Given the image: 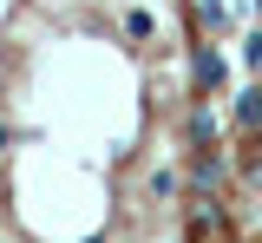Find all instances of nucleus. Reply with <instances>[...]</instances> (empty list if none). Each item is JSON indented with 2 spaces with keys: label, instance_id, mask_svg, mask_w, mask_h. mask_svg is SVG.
I'll use <instances>...</instances> for the list:
<instances>
[{
  "label": "nucleus",
  "instance_id": "f257e3e1",
  "mask_svg": "<svg viewBox=\"0 0 262 243\" xmlns=\"http://www.w3.org/2000/svg\"><path fill=\"white\" fill-rule=\"evenodd\" d=\"M223 79H229L223 53L216 46H196V92H223Z\"/></svg>",
  "mask_w": 262,
  "mask_h": 243
},
{
  "label": "nucleus",
  "instance_id": "f03ea898",
  "mask_svg": "<svg viewBox=\"0 0 262 243\" xmlns=\"http://www.w3.org/2000/svg\"><path fill=\"white\" fill-rule=\"evenodd\" d=\"M190 184L196 191H216V184H223V151H216V145H203L190 158Z\"/></svg>",
  "mask_w": 262,
  "mask_h": 243
},
{
  "label": "nucleus",
  "instance_id": "7ed1b4c3",
  "mask_svg": "<svg viewBox=\"0 0 262 243\" xmlns=\"http://www.w3.org/2000/svg\"><path fill=\"white\" fill-rule=\"evenodd\" d=\"M236 132H249V138L262 132V86H249V92L236 99Z\"/></svg>",
  "mask_w": 262,
  "mask_h": 243
},
{
  "label": "nucleus",
  "instance_id": "20e7f679",
  "mask_svg": "<svg viewBox=\"0 0 262 243\" xmlns=\"http://www.w3.org/2000/svg\"><path fill=\"white\" fill-rule=\"evenodd\" d=\"M190 145H196V151L216 145V118H210V105H196V112H190Z\"/></svg>",
  "mask_w": 262,
  "mask_h": 243
},
{
  "label": "nucleus",
  "instance_id": "39448f33",
  "mask_svg": "<svg viewBox=\"0 0 262 243\" xmlns=\"http://www.w3.org/2000/svg\"><path fill=\"white\" fill-rule=\"evenodd\" d=\"M216 217H223L216 197H196V204H190V230H216Z\"/></svg>",
  "mask_w": 262,
  "mask_h": 243
},
{
  "label": "nucleus",
  "instance_id": "423d86ee",
  "mask_svg": "<svg viewBox=\"0 0 262 243\" xmlns=\"http://www.w3.org/2000/svg\"><path fill=\"white\" fill-rule=\"evenodd\" d=\"M125 33H131V39H151V33H158V20H151L144 7H131V13H125Z\"/></svg>",
  "mask_w": 262,
  "mask_h": 243
},
{
  "label": "nucleus",
  "instance_id": "0eeeda50",
  "mask_svg": "<svg viewBox=\"0 0 262 243\" xmlns=\"http://www.w3.org/2000/svg\"><path fill=\"white\" fill-rule=\"evenodd\" d=\"M196 20H203V27H210V33H216V27H223L229 13H223V0H196Z\"/></svg>",
  "mask_w": 262,
  "mask_h": 243
},
{
  "label": "nucleus",
  "instance_id": "6e6552de",
  "mask_svg": "<svg viewBox=\"0 0 262 243\" xmlns=\"http://www.w3.org/2000/svg\"><path fill=\"white\" fill-rule=\"evenodd\" d=\"M243 59H249V66L262 72V27H256V33H249V46H243Z\"/></svg>",
  "mask_w": 262,
  "mask_h": 243
}]
</instances>
